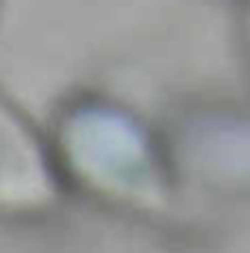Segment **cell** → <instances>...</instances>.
I'll list each match as a JSON object with an SVG mask.
<instances>
[{"instance_id": "1", "label": "cell", "mask_w": 250, "mask_h": 253, "mask_svg": "<svg viewBox=\"0 0 250 253\" xmlns=\"http://www.w3.org/2000/svg\"><path fill=\"white\" fill-rule=\"evenodd\" d=\"M53 197V180L36 129L0 97V209L36 212Z\"/></svg>"}]
</instances>
